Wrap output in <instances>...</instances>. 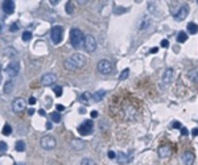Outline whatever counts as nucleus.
Wrapping results in <instances>:
<instances>
[{"instance_id":"nucleus-1","label":"nucleus","mask_w":198,"mask_h":165,"mask_svg":"<svg viewBox=\"0 0 198 165\" xmlns=\"http://www.w3.org/2000/svg\"><path fill=\"white\" fill-rule=\"evenodd\" d=\"M65 69L68 70H78L79 68H82L86 65V57L82 53H75L72 57H69L65 61Z\"/></svg>"},{"instance_id":"nucleus-2","label":"nucleus","mask_w":198,"mask_h":165,"mask_svg":"<svg viewBox=\"0 0 198 165\" xmlns=\"http://www.w3.org/2000/svg\"><path fill=\"white\" fill-rule=\"evenodd\" d=\"M83 41H85V36H83V33L81 29L74 28L70 30V42H72L73 48L79 49V48L82 46Z\"/></svg>"},{"instance_id":"nucleus-3","label":"nucleus","mask_w":198,"mask_h":165,"mask_svg":"<svg viewBox=\"0 0 198 165\" xmlns=\"http://www.w3.org/2000/svg\"><path fill=\"white\" fill-rule=\"evenodd\" d=\"M62 36H64V28L60 25H56L52 28V32H50V37H52V41H53L56 45L60 44L62 41Z\"/></svg>"},{"instance_id":"nucleus-4","label":"nucleus","mask_w":198,"mask_h":165,"mask_svg":"<svg viewBox=\"0 0 198 165\" xmlns=\"http://www.w3.org/2000/svg\"><path fill=\"white\" fill-rule=\"evenodd\" d=\"M40 144H41V147H42L44 149H53V148L57 145V140L54 139V136H52V135H45V136L41 139Z\"/></svg>"},{"instance_id":"nucleus-5","label":"nucleus","mask_w":198,"mask_h":165,"mask_svg":"<svg viewBox=\"0 0 198 165\" xmlns=\"http://www.w3.org/2000/svg\"><path fill=\"white\" fill-rule=\"evenodd\" d=\"M93 129H94V122H91V120H83V123L79 126L78 131L82 136H87V135H90L93 132Z\"/></svg>"},{"instance_id":"nucleus-6","label":"nucleus","mask_w":198,"mask_h":165,"mask_svg":"<svg viewBox=\"0 0 198 165\" xmlns=\"http://www.w3.org/2000/svg\"><path fill=\"white\" fill-rule=\"evenodd\" d=\"M83 45H85V49H86L89 53H93V52L97 49V40H95V37L91 36V34H87V36H85Z\"/></svg>"},{"instance_id":"nucleus-7","label":"nucleus","mask_w":198,"mask_h":165,"mask_svg":"<svg viewBox=\"0 0 198 165\" xmlns=\"http://www.w3.org/2000/svg\"><path fill=\"white\" fill-rule=\"evenodd\" d=\"M20 72V62L19 61H12L5 66V73L9 77H16Z\"/></svg>"},{"instance_id":"nucleus-8","label":"nucleus","mask_w":198,"mask_h":165,"mask_svg":"<svg viewBox=\"0 0 198 165\" xmlns=\"http://www.w3.org/2000/svg\"><path fill=\"white\" fill-rule=\"evenodd\" d=\"M97 69L101 74H110L112 72V64L107 60H102V61L98 62Z\"/></svg>"},{"instance_id":"nucleus-9","label":"nucleus","mask_w":198,"mask_h":165,"mask_svg":"<svg viewBox=\"0 0 198 165\" xmlns=\"http://www.w3.org/2000/svg\"><path fill=\"white\" fill-rule=\"evenodd\" d=\"M57 81V77H56V74H53V73H46V74H44L42 78H41V85L42 86H50V85H53L54 82Z\"/></svg>"},{"instance_id":"nucleus-10","label":"nucleus","mask_w":198,"mask_h":165,"mask_svg":"<svg viewBox=\"0 0 198 165\" xmlns=\"http://www.w3.org/2000/svg\"><path fill=\"white\" fill-rule=\"evenodd\" d=\"M194 153H193V151H185L184 153H182V156H181V160H182V162H184L185 165H193L194 164Z\"/></svg>"},{"instance_id":"nucleus-11","label":"nucleus","mask_w":198,"mask_h":165,"mask_svg":"<svg viewBox=\"0 0 198 165\" xmlns=\"http://www.w3.org/2000/svg\"><path fill=\"white\" fill-rule=\"evenodd\" d=\"M25 108V101L23 98H16L13 102H12V110L15 112H21Z\"/></svg>"},{"instance_id":"nucleus-12","label":"nucleus","mask_w":198,"mask_h":165,"mask_svg":"<svg viewBox=\"0 0 198 165\" xmlns=\"http://www.w3.org/2000/svg\"><path fill=\"white\" fill-rule=\"evenodd\" d=\"M187 13H189V7H187V5H182V7L177 11V13L174 15V20H176V21H182V20H185Z\"/></svg>"},{"instance_id":"nucleus-13","label":"nucleus","mask_w":198,"mask_h":165,"mask_svg":"<svg viewBox=\"0 0 198 165\" xmlns=\"http://www.w3.org/2000/svg\"><path fill=\"white\" fill-rule=\"evenodd\" d=\"M173 76H174V70H173L172 68H168L164 70V73H162V83H165V85H169L170 82H172L173 79Z\"/></svg>"},{"instance_id":"nucleus-14","label":"nucleus","mask_w":198,"mask_h":165,"mask_svg":"<svg viewBox=\"0 0 198 165\" xmlns=\"http://www.w3.org/2000/svg\"><path fill=\"white\" fill-rule=\"evenodd\" d=\"M157 153H158V157H160V158L169 157V154H170L169 145H166V144H162V145H160V147H158V149H157Z\"/></svg>"},{"instance_id":"nucleus-15","label":"nucleus","mask_w":198,"mask_h":165,"mask_svg":"<svg viewBox=\"0 0 198 165\" xmlns=\"http://www.w3.org/2000/svg\"><path fill=\"white\" fill-rule=\"evenodd\" d=\"M3 11L5 12V13L11 15L15 12V1H12V0H8V1H4L3 3Z\"/></svg>"},{"instance_id":"nucleus-16","label":"nucleus","mask_w":198,"mask_h":165,"mask_svg":"<svg viewBox=\"0 0 198 165\" xmlns=\"http://www.w3.org/2000/svg\"><path fill=\"white\" fill-rule=\"evenodd\" d=\"M116 160H118V162L120 165H124L127 164V162L130 161V157H127L126 153H123V152H119L118 154H116Z\"/></svg>"},{"instance_id":"nucleus-17","label":"nucleus","mask_w":198,"mask_h":165,"mask_svg":"<svg viewBox=\"0 0 198 165\" xmlns=\"http://www.w3.org/2000/svg\"><path fill=\"white\" fill-rule=\"evenodd\" d=\"M106 95V90H98L93 94V101L94 102H101L103 99V97Z\"/></svg>"},{"instance_id":"nucleus-18","label":"nucleus","mask_w":198,"mask_h":165,"mask_svg":"<svg viewBox=\"0 0 198 165\" xmlns=\"http://www.w3.org/2000/svg\"><path fill=\"white\" fill-rule=\"evenodd\" d=\"M151 25H152V19L147 16V17L143 19V21H141V24H140V27H139V29H140V30H145V29H148Z\"/></svg>"},{"instance_id":"nucleus-19","label":"nucleus","mask_w":198,"mask_h":165,"mask_svg":"<svg viewBox=\"0 0 198 165\" xmlns=\"http://www.w3.org/2000/svg\"><path fill=\"white\" fill-rule=\"evenodd\" d=\"M81 101L83 102V103H89L90 101H93V94L89 93V91H85V93L81 95Z\"/></svg>"},{"instance_id":"nucleus-20","label":"nucleus","mask_w":198,"mask_h":165,"mask_svg":"<svg viewBox=\"0 0 198 165\" xmlns=\"http://www.w3.org/2000/svg\"><path fill=\"white\" fill-rule=\"evenodd\" d=\"M72 147L74 148V149H82V148L85 147V141H83V140H78V139L73 140V141H72Z\"/></svg>"},{"instance_id":"nucleus-21","label":"nucleus","mask_w":198,"mask_h":165,"mask_svg":"<svg viewBox=\"0 0 198 165\" xmlns=\"http://www.w3.org/2000/svg\"><path fill=\"white\" fill-rule=\"evenodd\" d=\"M13 89H15V85L12 81H8V82L4 85V93L5 94H11L12 91H13Z\"/></svg>"},{"instance_id":"nucleus-22","label":"nucleus","mask_w":198,"mask_h":165,"mask_svg":"<svg viewBox=\"0 0 198 165\" xmlns=\"http://www.w3.org/2000/svg\"><path fill=\"white\" fill-rule=\"evenodd\" d=\"M187 32L190 33V34H195L198 32V25L194 24V23H189L187 24Z\"/></svg>"},{"instance_id":"nucleus-23","label":"nucleus","mask_w":198,"mask_h":165,"mask_svg":"<svg viewBox=\"0 0 198 165\" xmlns=\"http://www.w3.org/2000/svg\"><path fill=\"white\" fill-rule=\"evenodd\" d=\"M25 141H23V140H19L17 143H16V145H15V148H16V151L19 152H23V151H25Z\"/></svg>"},{"instance_id":"nucleus-24","label":"nucleus","mask_w":198,"mask_h":165,"mask_svg":"<svg viewBox=\"0 0 198 165\" xmlns=\"http://www.w3.org/2000/svg\"><path fill=\"white\" fill-rule=\"evenodd\" d=\"M65 9H66V13L68 15H72L73 12H74V4H73L72 1H68V3H66Z\"/></svg>"},{"instance_id":"nucleus-25","label":"nucleus","mask_w":198,"mask_h":165,"mask_svg":"<svg viewBox=\"0 0 198 165\" xmlns=\"http://www.w3.org/2000/svg\"><path fill=\"white\" fill-rule=\"evenodd\" d=\"M187 40V34L185 32H180L178 33V36H177V41H178V42H185V41H186Z\"/></svg>"},{"instance_id":"nucleus-26","label":"nucleus","mask_w":198,"mask_h":165,"mask_svg":"<svg viewBox=\"0 0 198 165\" xmlns=\"http://www.w3.org/2000/svg\"><path fill=\"white\" fill-rule=\"evenodd\" d=\"M11 133H12V127L7 123V124L4 126V128H3V135H4V136H9Z\"/></svg>"},{"instance_id":"nucleus-27","label":"nucleus","mask_w":198,"mask_h":165,"mask_svg":"<svg viewBox=\"0 0 198 165\" xmlns=\"http://www.w3.org/2000/svg\"><path fill=\"white\" fill-rule=\"evenodd\" d=\"M50 118H52V120H53L54 123H61V116H60L58 112H52Z\"/></svg>"},{"instance_id":"nucleus-28","label":"nucleus","mask_w":198,"mask_h":165,"mask_svg":"<svg viewBox=\"0 0 198 165\" xmlns=\"http://www.w3.org/2000/svg\"><path fill=\"white\" fill-rule=\"evenodd\" d=\"M128 76H130V70H128V69H124V70L120 73V76H119V79H120V81H124V79L128 78Z\"/></svg>"},{"instance_id":"nucleus-29","label":"nucleus","mask_w":198,"mask_h":165,"mask_svg":"<svg viewBox=\"0 0 198 165\" xmlns=\"http://www.w3.org/2000/svg\"><path fill=\"white\" fill-rule=\"evenodd\" d=\"M187 77L191 79V81H198V70H194V72H190L187 74Z\"/></svg>"},{"instance_id":"nucleus-30","label":"nucleus","mask_w":198,"mask_h":165,"mask_svg":"<svg viewBox=\"0 0 198 165\" xmlns=\"http://www.w3.org/2000/svg\"><path fill=\"white\" fill-rule=\"evenodd\" d=\"M32 38V33L29 32V30H25V32L23 33V41H29V40Z\"/></svg>"},{"instance_id":"nucleus-31","label":"nucleus","mask_w":198,"mask_h":165,"mask_svg":"<svg viewBox=\"0 0 198 165\" xmlns=\"http://www.w3.org/2000/svg\"><path fill=\"white\" fill-rule=\"evenodd\" d=\"M81 165H97V164L91 158H83L82 161H81Z\"/></svg>"},{"instance_id":"nucleus-32","label":"nucleus","mask_w":198,"mask_h":165,"mask_svg":"<svg viewBox=\"0 0 198 165\" xmlns=\"http://www.w3.org/2000/svg\"><path fill=\"white\" fill-rule=\"evenodd\" d=\"M54 94H56L57 97H61V94H62V87H60V86H56V87H54Z\"/></svg>"},{"instance_id":"nucleus-33","label":"nucleus","mask_w":198,"mask_h":165,"mask_svg":"<svg viewBox=\"0 0 198 165\" xmlns=\"http://www.w3.org/2000/svg\"><path fill=\"white\" fill-rule=\"evenodd\" d=\"M7 143H4V141H0V152H4V151H7Z\"/></svg>"},{"instance_id":"nucleus-34","label":"nucleus","mask_w":198,"mask_h":165,"mask_svg":"<svg viewBox=\"0 0 198 165\" xmlns=\"http://www.w3.org/2000/svg\"><path fill=\"white\" fill-rule=\"evenodd\" d=\"M17 29H20V25H19L17 23H13V24L11 25V32H16Z\"/></svg>"},{"instance_id":"nucleus-35","label":"nucleus","mask_w":198,"mask_h":165,"mask_svg":"<svg viewBox=\"0 0 198 165\" xmlns=\"http://www.w3.org/2000/svg\"><path fill=\"white\" fill-rule=\"evenodd\" d=\"M107 156H108V158H111V160H112V158H115V157H116V153H115L114 151H108V154H107Z\"/></svg>"},{"instance_id":"nucleus-36","label":"nucleus","mask_w":198,"mask_h":165,"mask_svg":"<svg viewBox=\"0 0 198 165\" xmlns=\"http://www.w3.org/2000/svg\"><path fill=\"white\" fill-rule=\"evenodd\" d=\"M161 46L162 48H168V46H169V41H168V40H162V41H161Z\"/></svg>"},{"instance_id":"nucleus-37","label":"nucleus","mask_w":198,"mask_h":165,"mask_svg":"<svg viewBox=\"0 0 198 165\" xmlns=\"http://www.w3.org/2000/svg\"><path fill=\"white\" fill-rule=\"evenodd\" d=\"M181 133H182L184 136H186L187 133H189V131H187V129L185 128V127H181Z\"/></svg>"},{"instance_id":"nucleus-38","label":"nucleus","mask_w":198,"mask_h":165,"mask_svg":"<svg viewBox=\"0 0 198 165\" xmlns=\"http://www.w3.org/2000/svg\"><path fill=\"white\" fill-rule=\"evenodd\" d=\"M172 127H173V128H181V123L180 122H174Z\"/></svg>"},{"instance_id":"nucleus-39","label":"nucleus","mask_w":198,"mask_h":165,"mask_svg":"<svg viewBox=\"0 0 198 165\" xmlns=\"http://www.w3.org/2000/svg\"><path fill=\"white\" fill-rule=\"evenodd\" d=\"M56 108H57V111H64V110H65V107H64L62 104H57V106H56Z\"/></svg>"},{"instance_id":"nucleus-40","label":"nucleus","mask_w":198,"mask_h":165,"mask_svg":"<svg viewBox=\"0 0 198 165\" xmlns=\"http://www.w3.org/2000/svg\"><path fill=\"white\" fill-rule=\"evenodd\" d=\"M28 102H29V104H34V103H36V98H34V97H30Z\"/></svg>"},{"instance_id":"nucleus-41","label":"nucleus","mask_w":198,"mask_h":165,"mask_svg":"<svg viewBox=\"0 0 198 165\" xmlns=\"http://www.w3.org/2000/svg\"><path fill=\"white\" fill-rule=\"evenodd\" d=\"M191 135H193V136H198V128L193 129V131H191Z\"/></svg>"},{"instance_id":"nucleus-42","label":"nucleus","mask_w":198,"mask_h":165,"mask_svg":"<svg viewBox=\"0 0 198 165\" xmlns=\"http://www.w3.org/2000/svg\"><path fill=\"white\" fill-rule=\"evenodd\" d=\"M91 118H98V112L97 111H91Z\"/></svg>"},{"instance_id":"nucleus-43","label":"nucleus","mask_w":198,"mask_h":165,"mask_svg":"<svg viewBox=\"0 0 198 165\" xmlns=\"http://www.w3.org/2000/svg\"><path fill=\"white\" fill-rule=\"evenodd\" d=\"M50 4H52V5H57V4H58V0H50Z\"/></svg>"},{"instance_id":"nucleus-44","label":"nucleus","mask_w":198,"mask_h":165,"mask_svg":"<svg viewBox=\"0 0 198 165\" xmlns=\"http://www.w3.org/2000/svg\"><path fill=\"white\" fill-rule=\"evenodd\" d=\"M38 114L41 115V116H45V115H46V114H45V111H44V110H38Z\"/></svg>"},{"instance_id":"nucleus-45","label":"nucleus","mask_w":198,"mask_h":165,"mask_svg":"<svg viewBox=\"0 0 198 165\" xmlns=\"http://www.w3.org/2000/svg\"><path fill=\"white\" fill-rule=\"evenodd\" d=\"M157 50H158V48H153V49H151V53L153 54V53H157Z\"/></svg>"},{"instance_id":"nucleus-46","label":"nucleus","mask_w":198,"mask_h":165,"mask_svg":"<svg viewBox=\"0 0 198 165\" xmlns=\"http://www.w3.org/2000/svg\"><path fill=\"white\" fill-rule=\"evenodd\" d=\"M28 114H29V115H33V114H34V110H33V108H29V110H28Z\"/></svg>"},{"instance_id":"nucleus-47","label":"nucleus","mask_w":198,"mask_h":165,"mask_svg":"<svg viewBox=\"0 0 198 165\" xmlns=\"http://www.w3.org/2000/svg\"><path fill=\"white\" fill-rule=\"evenodd\" d=\"M52 127H53V126H52V123L48 122V123H46V128H48V129H52Z\"/></svg>"},{"instance_id":"nucleus-48","label":"nucleus","mask_w":198,"mask_h":165,"mask_svg":"<svg viewBox=\"0 0 198 165\" xmlns=\"http://www.w3.org/2000/svg\"><path fill=\"white\" fill-rule=\"evenodd\" d=\"M79 112H81V114H85V112H86V110H85V108H81V111H79Z\"/></svg>"},{"instance_id":"nucleus-49","label":"nucleus","mask_w":198,"mask_h":165,"mask_svg":"<svg viewBox=\"0 0 198 165\" xmlns=\"http://www.w3.org/2000/svg\"><path fill=\"white\" fill-rule=\"evenodd\" d=\"M197 4H198V0H197Z\"/></svg>"}]
</instances>
